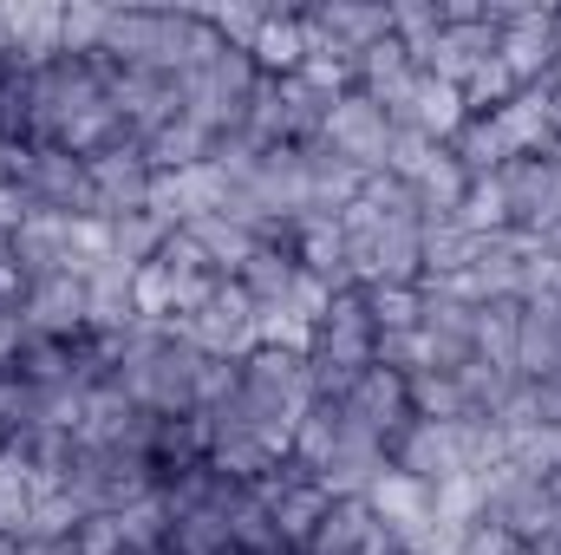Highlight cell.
Returning <instances> with one entry per match:
<instances>
[{"instance_id":"cell-1","label":"cell","mask_w":561,"mask_h":555,"mask_svg":"<svg viewBox=\"0 0 561 555\" xmlns=\"http://www.w3.org/2000/svg\"><path fill=\"white\" fill-rule=\"evenodd\" d=\"M222 39L209 33L203 13H163V7H112V26H105V46L99 59L105 66H125V72H163V79H190Z\"/></svg>"},{"instance_id":"cell-2","label":"cell","mask_w":561,"mask_h":555,"mask_svg":"<svg viewBox=\"0 0 561 555\" xmlns=\"http://www.w3.org/2000/svg\"><path fill=\"white\" fill-rule=\"evenodd\" d=\"M59 490L66 497H79V510L85 517H118V510H131L144 497H157L163 490V471H157V457L150 451H125V444H79L72 451V464H66V477H59Z\"/></svg>"},{"instance_id":"cell-3","label":"cell","mask_w":561,"mask_h":555,"mask_svg":"<svg viewBox=\"0 0 561 555\" xmlns=\"http://www.w3.org/2000/svg\"><path fill=\"white\" fill-rule=\"evenodd\" d=\"M373 347H379V327L366 314V294L346 287L327 301L320 327H313V347H307V373H313V399H340L366 366H373Z\"/></svg>"},{"instance_id":"cell-4","label":"cell","mask_w":561,"mask_h":555,"mask_svg":"<svg viewBox=\"0 0 561 555\" xmlns=\"http://www.w3.org/2000/svg\"><path fill=\"white\" fill-rule=\"evenodd\" d=\"M255 59L249 53H236V46H216L190 79H183V118L190 125H203L209 138H229V132H242V112H249V99H255Z\"/></svg>"},{"instance_id":"cell-5","label":"cell","mask_w":561,"mask_h":555,"mask_svg":"<svg viewBox=\"0 0 561 555\" xmlns=\"http://www.w3.org/2000/svg\"><path fill=\"white\" fill-rule=\"evenodd\" d=\"M176 333H183L196 353H209V360H249V353L262 347V333H255V301L242 294V281H216V287L176 320Z\"/></svg>"},{"instance_id":"cell-6","label":"cell","mask_w":561,"mask_h":555,"mask_svg":"<svg viewBox=\"0 0 561 555\" xmlns=\"http://www.w3.org/2000/svg\"><path fill=\"white\" fill-rule=\"evenodd\" d=\"M255 497L268 503V517H275V536H280V550L287 555H300L307 550V536L320 530V517H327V484L300 464V457H280L275 471H262L255 477Z\"/></svg>"},{"instance_id":"cell-7","label":"cell","mask_w":561,"mask_h":555,"mask_svg":"<svg viewBox=\"0 0 561 555\" xmlns=\"http://www.w3.org/2000/svg\"><path fill=\"white\" fill-rule=\"evenodd\" d=\"M333 406L346 418V431H359V438H373V444H386V451H392V444L405 438V424L419 418L412 412V386H405L399 373H386V366H366Z\"/></svg>"},{"instance_id":"cell-8","label":"cell","mask_w":561,"mask_h":555,"mask_svg":"<svg viewBox=\"0 0 561 555\" xmlns=\"http://www.w3.org/2000/svg\"><path fill=\"white\" fill-rule=\"evenodd\" d=\"M242 399L255 412L280 418V424H300V412L313 406V373H307V353H287V347H255L242 360Z\"/></svg>"},{"instance_id":"cell-9","label":"cell","mask_w":561,"mask_h":555,"mask_svg":"<svg viewBox=\"0 0 561 555\" xmlns=\"http://www.w3.org/2000/svg\"><path fill=\"white\" fill-rule=\"evenodd\" d=\"M20 196L53 216H92V163L72 150H53V144H26Z\"/></svg>"},{"instance_id":"cell-10","label":"cell","mask_w":561,"mask_h":555,"mask_svg":"<svg viewBox=\"0 0 561 555\" xmlns=\"http://www.w3.org/2000/svg\"><path fill=\"white\" fill-rule=\"evenodd\" d=\"M320 144L340 150L359 177H379V170H386V150H392V118H386V105H373L366 92H346V99H333V112H327V125H320Z\"/></svg>"},{"instance_id":"cell-11","label":"cell","mask_w":561,"mask_h":555,"mask_svg":"<svg viewBox=\"0 0 561 555\" xmlns=\"http://www.w3.org/2000/svg\"><path fill=\"white\" fill-rule=\"evenodd\" d=\"M556 39H561V13L510 7V20L496 26V59L516 86H542V79H556Z\"/></svg>"},{"instance_id":"cell-12","label":"cell","mask_w":561,"mask_h":555,"mask_svg":"<svg viewBox=\"0 0 561 555\" xmlns=\"http://www.w3.org/2000/svg\"><path fill=\"white\" fill-rule=\"evenodd\" d=\"M105 92H112V112L131 138L163 132L170 118H183V79H163V72H125V66H105Z\"/></svg>"},{"instance_id":"cell-13","label":"cell","mask_w":561,"mask_h":555,"mask_svg":"<svg viewBox=\"0 0 561 555\" xmlns=\"http://www.w3.org/2000/svg\"><path fill=\"white\" fill-rule=\"evenodd\" d=\"M496 190H503V216L510 229L536 236L561 216V163L556 157H516L496 170Z\"/></svg>"},{"instance_id":"cell-14","label":"cell","mask_w":561,"mask_h":555,"mask_svg":"<svg viewBox=\"0 0 561 555\" xmlns=\"http://www.w3.org/2000/svg\"><path fill=\"white\" fill-rule=\"evenodd\" d=\"M300 555H399V536L386 530V517L366 497H333Z\"/></svg>"},{"instance_id":"cell-15","label":"cell","mask_w":561,"mask_h":555,"mask_svg":"<svg viewBox=\"0 0 561 555\" xmlns=\"http://www.w3.org/2000/svg\"><path fill=\"white\" fill-rule=\"evenodd\" d=\"M20 327L33 340H85V281L79 275H39L20 294Z\"/></svg>"},{"instance_id":"cell-16","label":"cell","mask_w":561,"mask_h":555,"mask_svg":"<svg viewBox=\"0 0 561 555\" xmlns=\"http://www.w3.org/2000/svg\"><path fill=\"white\" fill-rule=\"evenodd\" d=\"M150 163H144V144H118L105 157H92V223H118V216H138L150 203Z\"/></svg>"},{"instance_id":"cell-17","label":"cell","mask_w":561,"mask_h":555,"mask_svg":"<svg viewBox=\"0 0 561 555\" xmlns=\"http://www.w3.org/2000/svg\"><path fill=\"white\" fill-rule=\"evenodd\" d=\"M300 20H307V39H320V46H333L346 59H359L366 46L392 39V7H366V0H320Z\"/></svg>"},{"instance_id":"cell-18","label":"cell","mask_w":561,"mask_h":555,"mask_svg":"<svg viewBox=\"0 0 561 555\" xmlns=\"http://www.w3.org/2000/svg\"><path fill=\"white\" fill-rule=\"evenodd\" d=\"M463 118H470L463 92L444 86V79H431V72H419V79L405 86V99L392 105V125H399V132H419V138H431V144H450L463 132Z\"/></svg>"},{"instance_id":"cell-19","label":"cell","mask_w":561,"mask_h":555,"mask_svg":"<svg viewBox=\"0 0 561 555\" xmlns=\"http://www.w3.org/2000/svg\"><path fill=\"white\" fill-rule=\"evenodd\" d=\"M392 471L419 477V484H450L463 477V451H457V424H437V418H412L405 438L392 444Z\"/></svg>"},{"instance_id":"cell-20","label":"cell","mask_w":561,"mask_h":555,"mask_svg":"<svg viewBox=\"0 0 561 555\" xmlns=\"http://www.w3.org/2000/svg\"><path fill=\"white\" fill-rule=\"evenodd\" d=\"M516 380H561V294L523 301V327H516Z\"/></svg>"},{"instance_id":"cell-21","label":"cell","mask_w":561,"mask_h":555,"mask_svg":"<svg viewBox=\"0 0 561 555\" xmlns=\"http://www.w3.org/2000/svg\"><path fill=\"white\" fill-rule=\"evenodd\" d=\"M496 118V132H503V144L516 150V157H556V118H549V79L542 86H523L510 105H496L490 112Z\"/></svg>"},{"instance_id":"cell-22","label":"cell","mask_w":561,"mask_h":555,"mask_svg":"<svg viewBox=\"0 0 561 555\" xmlns=\"http://www.w3.org/2000/svg\"><path fill=\"white\" fill-rule=\"evenodd\" d=\"M131 281L138 269L131 262H99L92 275H85V333H125L131 320H138V301H131Z\"/></svg>"},{"instance_id":"cell-23","label":"cell","mask_w":561,"mask_h":555,"mask_svg":"<svg viewBox=\"0 0 561 555\" xmlns=\"http://www.w3.org/2000/svg\"><path fill=\"white\" fill-rule=\"evenodd\" d=\"M294 256H300V269L313 281H327L333 294H346L353 287V269H346V229H340V216H300L294 223Z\"/></svg>"},{"instance_id":"cell-24","label":"cell","mask_w":561,"mask_h":555,"mask_svg":"<svg viewBox=\"0 0 561 555\" xmlns=\"http://www.w3.org/2000/svg\"><path fill=\"white\" fill-rule=\"evenodd\" d=\"M412 79H419V66H412V46H405L399 33L359 53V92H366L373 105H386V118H392V105L405 99V86H412Z\"/></svg>"},{"instance_id":"cell-25","label":"cell","mask_w":561,"mask_h":555,"mask_svg":"<svg viewBox=\"0 0 561 555\" xmlns=\"http://www.w3.org/2000/svg\"><path fill=\"white\" fill-rule=\"evenodd\" d=\"M0 26H7V39H13L20 72H33V66L59 59V26H66V7H7V13H0Z\"/></svg>"},{"instance_id":"cell-26","label":"cell","mask_w":561,"mask_h":555,"mask_svg":"<svg viewBox=\"0 0 561 555\" xmlns=\"http://www.w3.org/2000/svg\"><path fill=\"white\" fill-rule=\"evenodd\" d=\"M190 236H196V249L209 256V269L222 281H236L249 269V256L262 249V236L249 229V223H236V216H196V223H183Z\"/></svg>"},{"instance_id":"cell-27","label":"cell","mask_w":561,"mask_h":555,"mask_svg":"<svg viewBox=\"0 0 561 555\" xmlns=\"http://www.w3.org/2000/svg\"><path fill=\"white\" fill-rule=\"evenodd\" d=\"M249 59H255L262 79H294L300 59H307V20H300V13H268V26H262V39L249 46Z\"/></svg>"},{"instance_id":"cell-28","label":"cell","mask_w":561,"mask_h":555,"mask_svg":"<svg viewBox=\"0 0 561 555\" xmlns=\"http://www.w3.org/2000/svg\"><path fill=\"white\" fill-rule=\"evenodd\" d=\"M444 150L463 163V177H470V183H477V177H496L503 163H516V150L503 144V132H496V118H490V112H470V118H463V132L444 144Z\"/></svg>"},{"instance_id":"cell-29","label":"cell","mask_w":561,"mask_h":555,"mask_svg":"<svg viewBox=\"0 0 561 555\" xmlns=\"http://www.w3.org/2000/svg\"><path fill=\"white\" fill-rule=\"evenodd\" d=\"M412 196H419L424 223H444V216H457V209H463V196H470V177H463V163H457L450 150H437L419 177H412Z\"/></svg>"},{"instance_id":"cell-30","label":"cell","mask_w":561,"mask_h":555,"mask_svg":"<svg viewBox=\"0 0 561 555\" xmlns=\"http://www.w3.org/2000/svg\"><path fill=\"white\" fill-rule=\"evenodd\" d=\"M209 150H216V138H209L203 125H190V118H170L163 132H150V138H144V163H150L157 177H170V170L209 163Z\"/></svg>"},{"instance_id":"cell-31","label":"cell","mask_w":561,"mask_h":555,"mask_svg":"<svg viewBox=\"0 0 561 555\" xmlns=\"http://www.w3.org/2000/svg\"><path fill=\"white\" fill-rule=\"evenodd\" d=\"M229 543L242 555H287L275 536V517H268V503L255 497V484H236L229 490Z\"/></svg>"},{"instance_id":"cell-32","label":"cell","mask_w":561,"mask_h":555,"mask_svg":"<svg viewBox=\"0 0 561 555\" xmlns=\"http://www.w3.org/2000/svg\"><path fill=\"white\" fill-rule=\"evenodd\" d=\"M424 281H444V275H463L470 262H477V236L457 223V216H444V223H424Z\"/></svg>"},{"instance_id":"cell-33","label":"cell","mask_w":561,"mask_h":555,"mask_svg":"<svg viewBox=\"0 0 561 555\" xmlns=\"http://www.w3.org/2000/svg\"><path fill=\"white\" fill-rule=\"evenodd\" d=\"M516 327H523V301H490V307H477V340H470V353L516 373Z\"/></svg>"},{"instance_id":"cell-34","label":"cell","mask_w":561,"mask_h":555,"mask_svg":"<svg viewBox=\"0 0 561 555\" xmlns=\"http://www.w3.org/2000/svg\"><path fill=\"white\" fill-rule=\"evenodd\" d=\"M112 523H118V536H125V550H131V555L170 550V510H163V490H157V497H144V503H131V510H118Z\"/></svg>"},{"instance_id":"cell-35","label":"cell","mask_w":561,"mask_h":555,"mask_svg":"<svg viewBox=\"0 0 561 555\" xmlns=\"http://www.w3.org/2000/svg\"><path fill=\"white\" fill-rule=\"evenodd\" d=\"M359 294H366V314H373L379 333H412L419 327V314H424L419 281L412 287H359Z\"/></svg>"},{"instance_id":"cell-36","label":"cell","mask_w":561,"mask_h":555,"mask_svg":"<svg viewBox=\"0 0 561 555\" xmlns=\"http://www.w3.org/2000/svg\"><path fill=\"white\" fill-rule=\"evenodd\" d=\"M105 236H112V256H118V262L144 269V262L163 249V236H170V229H163L150 209H138V216H118V223H105Z\"/></svg>"},{"instance_id":"cell-37","label":"cell","mask_w":561,"mask_h":555,"mask_svg":"<svg viewBox=\"0 0 561 555\" xmlns=\"http://www.w3.org/2000/svg\"><path fill=\"white\" fill-rule=\"evenodd\" d=\"M268 13H275V7H242V0H229V7H203V20H209V33H216L222 46H236V53H249V46L262 39V26H268Z\"/></svg>"},{"instance_id":"cell-38","label":"cell","mask_w":561,"mask_h":555,"mask_svg":"<svg viewBox=\"0 0 561 555\" xmlns=\"http://www.w3.org/2000/svg\"><path fill=\"white\" fill-rule=\"evenodd\" d=\"M405 386H412V412H419V418H437V424H450V418L470 412L450 373H419V380H405Z\"/></svg>"},{"instance_id":"cell-39","label":"cell","mask_w":561,"mask_h":555,"mask_svg":"<svg viewBox=\"0 0 561 555\" xmlns=\"http://www.w3.org/2000/svg\"><path fill=\"white\" fill-rule=\"evenodd\" d=\"M457 223H463L470 236H496V229H510V216H503V190H496V177H477V183H470V196H463V209H457Z\"/></svg>"},{"instance_id":"cell-40","label":"cell","mask_w":561,"mask_h":555,"mask_svg":"<svg viewBox=\"0 0 561 555\" xmlns=\"http://www.w3.org/2000/svg\"><path fill=\"white\" fill-rule=\"evenodd\" d=\"M437 26H444V0H399V7H392V33H399L405 46L431 39Z\"/></svg>"},{"instance_id":"cell-41","label":"cell","mask_w":561,"mask_h":555,"mask_svg":"<svg viewBox=\"0 0 561 555\" xmlns=\"http://www.w3.org/2000/svg\"><path fill=\"white\" fill-rule=\"evenodd\" d=\"M450 555H523V543H516L510 530H496V523H470Z\"/></svg>"},{"instance_id":"cell-42","label":"cell","mask_w":561,"mask_h":555,"mask_svg":"<svg viewBox=\"0 0 561 555\" xmlns=\"http://www.w3.org/2000/svg\"><path fill=\"white\" fill-rule=\"evenodd\" d=\"M72 550H79V555H131L112 517H85V523H79V536H72Z\"/></svg>"},{"instance_id":"cell-43","label":"cell","mask_w":561,"mask_h":555,"mask_svg":"<svg viewBox=\"0 0 561 555\" xmlns=\"http://www.w3.org/2000/svg\"><path fill=\"white\" fill-rule=\"evenodd\" d=\"M523 555H561V536H549V543H529Z\"/></svg>"},{"instance_id":"cell-44","label":"cell","mask_w":561,"mask_h":555,"mask_svg":"<svg viewBox=\"0 0 561 555\" xmlns=\"http://www.w3.org/2000/svg\"><path fill=\"white\" fill-rule=\"evenodd\" d=\"M549 497H556V530H561V471L549 477Z\"/></svg>"},{"instance_id":"cell-45","label":"cell","mask_w":561,"mask_h":555,"mask_svg":"<svg viewBox=\"0 0 561 555\" xmlns=\"http://www.w3.org/2000/svg\"><path fill=\"white\" fill-rule=\"evenodd\" d=\"M144 555H176V550H144Z\"/></svg>"}]
</instances>
